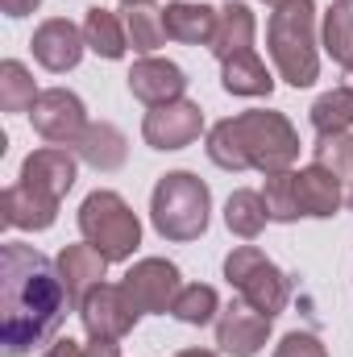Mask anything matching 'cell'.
Returning a JSON list of instances; mask_svg holds the SVG:
<instances>
[{
	"mask_svg": "<svg viewBox=\"0 0 353 357\" xmlns=\"http://www.w3.org/2000/svg\"><path fill=\"white\" fill-rule=\"evenodd\" d=\"M71 295L59 266L21 241L0 245V354L25 357L59 341Z\"/></svg>",
	"mask_w": 353,
	"mask_h": 357,
	"instance_id": "6da1fadb",
	"label": "cell"
},
{
	"mask_svg": "<svg viewBox=\"0 0 353 357\" xmlns=\"http://www.w3.org/2000/svg\"><path fill=\"white\" fill-rule=\"evenodd\" d=\"M208 162L220 171H262L278 175L291 171L299 158V133L295 125L274 108H250L237 116H225L208 129Z\"/></svg>",
	"mask_w": 353,
	"mask_h": 357,
	"instance_id": "7a4b0ae2",
	"label": "cell"
},
{
	"mask_svg": "<svg viewBox=\"0 0 353 357\" xmlns=\"http://www.w3.org/2000/svg\"><path fill=\"white\" fill-rule=\"evenodd\" d=\"M266 50L283 84L312 88L320 79V29L312 0H287L266 21Z\"/></svg>",
	"mask_w": 353,
	"mask_h": 357,
	"instance_id": "3957f363",
	"label": "cell"
},
{
	"mask_svg": "<svg viewBox=\"0 0 353 357\" xmlns=\"http://www.w3.org/2000/svg\"><path fill=\"white\" fill-rule=\"evenodd\" d=\"M212 191L191 171H167L150 191V225L163 241H195L208 233Z\"/></svg>",
	"mask_w": 353,
	"mask_h": 357,
	"instance_id": "277c9868",
	"label": "cell"
},
{
	"mask_svg": "<svg viewBox=\"0 0 353 357\" xmlns=\"http://www.w3.org/2000/svg\"><path fill=\"white\" fill-rule=\"evenodd\" d=\"M75 220H80L84 241L96 245L108 262H129L137 254V245H142V220H137V212L125 204V195H117L108 187L91 191L88 199L80 204Z\"/></svg>",
	"mask_w": 353,
	"mask_h": 357,
	"instance_id": "5b68a950",
	"label": "cell"
},
{
	"mask_svg": "<svg viewBox=\"0 0 353 357\" xmlns=\"http://www.w3.org/2000/svg\"><path fill=\"white\" fill-rule=\"evenodd\" d=\"M225 282L237 291V299H246L254 312H262L270 320L283 316L287 303H291V278L274 266L258 245L229 250V258H225Z\"/></svg>",
	"mask_w": 353,
	"mask_h": 357,
	"instance_id": "8992f818",
	"label": "cell"
},
{
	"mask_svg": "<svg viewBox=\"0 0 353 357\" xmlns=\"http://www.w3.org/2000/svg\"><path fill=\"white\" fill-rule=\"evenodd\" d=\"M121 287L142 316H167L175 307V295L183 291V274L167 258H142L125 270Z\"/></svg>",
	"mask_w": 353,
	"mask_h": 357,
	"instance_id": "52a82bcc",
	"label": "cell"
},
{
	"mask_svg": "<svg viewBox=\"0 0 353 357\" xmlns=\"http://www.w3.org/2000/svg\"><path fill=\"white\" fill-rule=\"evenodd\" d=\"M80 320H84V333L91 341H125L133 333V324L142 320V312L129 303L121 282H100L84 295Z\"/></svg>",
	"mask_w": 353,
	"mask_h": 357,
	"instance_id": "ba28073f",
	"label": "cell"
},
{
	"mask_svg": "<svg viewBox=\"0 0 353 357\" xmlns=\"http://www.w3.org/2000/svg\"><path fill=\"white\" fill-rule=\"evenodd\" d=\"M29 125L50 146H75L88 129V108L71 88H46L29 108Z\"/></svg>",
	"mask_w": 353,
	"mask_h": 357,
	"instance_id": "9c48e42d",
	"label": "cell"
},
{
	"mask_svg": "<svg viewBox=\"0 0 353 357\" xmlns=\"http://www.w3.org/2000/svg\"><path fill=\"white\" fill-rule=\"evenodd\" d=\"M204 133V108L195 100H175V104H163V108H150L146 121H142V137L150 150H187L191 142H200Z\"/></svg>",
	"mask_w": 353,
	"mask_h": 357,
	"instance_id": "30bf717a",
	"label": "cell"
},
{
	"mask_svg": "<svg viewBox=\"0 0 353 357\" xmlns=\"http://www.w3.org/2000/svg\"><path fill=\"white\" fill-rule=\"evenodd\" d=\"M29 50H33L38 67L54 71V75L75 71L80 59H84V50H88V42H84V25H75L71 17H46V21L33 29Z\"/></svg>",
	"mask_w": 353,
	"mask_h": 357,
	"instance_id": "8fae6325",
	"label": "cell"
},
{
	"mask_svg": "<svg viewBox=\"0 0 353 357\" xmlns=\"http://www.w3.org/2000/svg\"><path fill=\"white\" fill-rule=\"evenodd\" d=\"M270 324H274L270 316L254 312L246 299H237V303L220 307V316H216V345L229 357H258L270 341Z\"/></svg>",
	"mask_w": 353,
	"mask_h": 357,
	"instance_id": "7c38bea8",
	"label": "cell"
},
{
	"mask_svg": "<svg viewBox=\"0 0 353 357\" xmlns=\"http://www.w3.org/2000/svg\"><path fill=\"white\" fill-rule=\"evenodd\" d=\"M129 96L142 100L146 108H163V104H175L187 91V71L171 63V59H158V54H142L133 67H129Z\"/></svg>",
	"mask_w": 353,
	"mask_h": 357,
	"instance_id": "4fadbf2b",
	"label": "cell"
},
{
	"mask_svg": "<svg viewBox=\"0 0 353 357\" xmlns=\"http://www.w3.org/2000/svg\"><path fill=\"white\" fill-rule=\"evenodd\" d=\"M59 204L54 195L46 191H33L25 183H13L0 191V220L4 229H21V233H46L54 220H59Z\"/></svg>",
	"mask_w": 353,
	"mask_h": 357,
	"instance_id": "5bb4252c",
	"label": "cell"
},
{
	"mask_svg": "<svg viewBox=\"0 0 353 357\" xmlns=\"http://www.w3.org/2000/svg\"><path fill=\"white\" fill-rule=\"evenodd\" d=\"M75 178H80V167H75V154H71L67 146H42V150H33V154L21 162L17 183L63 199V195L75 187Z\"/></svg>",
	"mask_w": 353,
	"mask_h": 357,
	"instance_id": "9a60e30c",
	"label": "cell"
},
{
	"mask_svg": "<svg viewBox=\"0 0 353 357\" xmlns=\"http://www.w3.org/2000/svg\"><path fill=\"white\" fill-rule=\"evenodd\" d=\"M345 178L333 175L329 167H320V162H312V167H303V171H295V187H299V212L308 216V220H329V216H337L341 212V204H345V187H341Z\"/></svg>",
	"mask_w": 353,
	"mask_h": 357,
	"instance_id": "2e32d148",
	"label": "cell"
},
{
	"mask_svg": "<svg viewBox=\"0 0 353 357\" xmlns=\"http://www.w3.org/2000/svg\"><path fill=\"white\" fill-rule=\"evenodd\" d=\"M71 150L80 154V162H88L91 171L112 175V171H121L125 158H129V137H125L112 121H88L84 137H80Z\"/></svg>",
	"mask_w": 353,
	"mask_h": 357,
	"instance_id": "e0dca14e",
	"label": "cell"
},
{
	"mask_svg": "<svg viewBox=\"0 0 353 357\" xmlns=\"http://www.w3.org/2000/svg\"><path fill=\"white\" fill-rule=\"evenodd\" d=\"M216 17H220V8L200 4V0H171V4L163 8L167 38L179 42V46H212Z\"/></svg>",
	"mask_w": 353,
	"mask_h": 357,
	"instance_id": "ac0fdd59",
	"label": "cell"
},
{
	"mask_svg": "<svg viewBox=\"0 0 353 357\" xmlns=\"http://www.w3.org/2000/svg\"><path fill=\"white\" fill-rule=\"evenodd\" d=\"M54 266H59V278H63V287H67L71 303L80 307V303H84V295H88L91 287H100V282H104L108 258H104L96 245L80 241V245H63V254L54 258Z\"/></svg>",
	"mask_w": 353,
	"mask_h": 357,
	"instance_id": "d6986e66",
	"label": "cell"
},
{
	"mask_svg": "<svg viewBox=\"0 0 353 357\" xmlns=\"http://www.w3.org/2000/svg\"><path fill=\"white\" fill-rule=\"evenodd\" d=\"M254 38H258V17L246 0H225L220 17H216V33H212V54L220 63H229L233 54H246L254 50Z\"/></svg>",
	"mask_w": 353,
	"mask_h": 357,
	"instance_id": "ffe728a7",
	"label": "cell"
},
{
	"mask_svg": "<svg viewBox=\"0 0 353 357\" xmlns=\"http://www.w3.org/2000/svg\"><path fill=\"white\" fill-rule=\"evenodd\" d=\"M84 42H88L91 54H100V59H108V63H117V59L129 54V29H125V21H121L112 8H104V4L88 8V17H84Z\"/></svg>",
	"mask_w": 353,
	"mask_h": 357,
	"instance_id": "44dd1931",
	"label": "cell"
},
{
	"mask_svg": "<svg viewBox=\"0 0 353 357\" xmlns=\"http://www.w3.org/2000/svg\"><path fill=\"white\" fill-rule=\"evenodd\" d=\"M220 88L229 96H270L274 91V75L258 59V50H246V54H233L229 63H220Z\"/></svg>",
	"mask_w": 353,
	"mask_h": 357,
	"instance_id": "7402d4cb",
	"label": "cell"
},
{
	"mask_svg": "<svg viewBox=\"0 0 353 357\" xmlns=\"http://www.w3.org/2000/svg\"><path fill=\"white\" fill-rule=\"evenodd\" d=\"M266 220H270V212H266L262 191L237 187V191L225 199V225H229V233H233V237H241V241H254V237H262Z\"/></svg>",
	"mask_w": 353,
	"mask_h": 357,
	"instance_id": "603a6c76",
	"label": "cell"
},
{
	"mask_svg": "<svg viewBox=\"0 0 353 357\" xmlns=\"http://www.w3.org/2000/svg\"><path fill=\"white\" fill-rule=\"evenodd\" d=\"M320 50L337 63L353 71V8L350 4H329V13H320Z\"/></svg>",
	"mask_w": 353,
	"mask_h": 357,
	"instance_id": "cb8c5ba5",
	"label": "cell"
},
{
	"mask_svg": "<svg viewBox=\"0 0 353 357\" xmlns=\"http://www.w3.org/2000/svg\"><path fill=\"white\" fill-rule=\"evenodd\" d=\"M125 29H129V50H137V54H154L158 46L171 42L158 4H129L125 8Z\"/></svg>",
	"mask_w": 353,
	"mask_h": 357,
	"instance_id": "d4e9b609",
	"label": "cell"
},
{
	"mask_svg": "<svg viewBox=\"0 0 353 357\" xmlns=\"http://www.w3.org/2000/svg\"><path fill=\"white\" fill-rule=\"evenodd\" d=\"M38 84H33V71L21 63V59H4L0 63V108L4 112H29L38 104Z\"/></svg>",
	"mask_w": 353,
	"mask_h": 357,
	"instance_id": "484cf974",
	"label": "cell"
},
{
	"mask_svg": "<svg viewBox=\"0 0 353 357\" xmlns=\"http://www.w3.org/2000/svg\"><path fill=\"white\" fill-rule=\"evenodd\" d=\"M308 116H312L316 133H350L353 129V84L316 96V104L308 108Z\"/></svg>",
	"mask_w": 353,
	"mask_h": 357,
	"instance_id": "4316f807",
	"label": "cell"
},
{
	"mask_svg": "<svg viewBox=\"0 0 353 357\" xmlns=\"http://www.w3.org/2000/svg\"><path fill=\"white\" fill-rule=\"evenodd\" d=\"M171 316H175L179 324H191V328L212 324V320L220 316V295H216V287H208V282H187L175 295Z\"/></svg>",
	"mask_w": 353,
	"mask_h": 357,
	"instance_id": "83f0119b",
	"label": "cell"
},
{
	"mask_svg": "<svg viewBox=\"0 0 353 357\" xmlns=\"http://www.w3.org/2000/svg\"><path fill=\"white\" fill-rule=\"evenodd\" d=\"M262 199L266 212L274 225H295L303 212H299V187H295V171H278V175H266L262 183Z\"/></svg>",
	"mask_w": 353,
	"mask_h": 357,
	"instance_id": "f1b7e54d",
	"label": "cell"
},
{
	"mask_svg": "<svg viewBox=\"0 0 353 357\" xmlns=\"http://www.w3.org/2000/svg\"><path fill=\"white\" fill-rule=\"evenodd\" d=\"M312 162L329 167L333 175L350 178L353 175V133H316Z\"/></svg>",
	"mask_w": 353,
	"mask_h": 357,
	"instance_id": "f546056e",
	"label": "cell"
},
{
	"mask_svg": "<svg viewBox=\"0 0 353 357\" xmlns=\"http://www.w3.org/2000/svg\"><path fill=\"white\" fill-rule=\"evenodd\" d=\"M274 357H329V349H324V341L316 337V333H287L278 345H274Z\"/></svg>",
	"mask_w": 353,
	"mask_h": 357,
	"instance_id": "4dcf8cb0",
	"label": "cell"
},
{
	"mask_svg": "<svg viewBox=\"0 0 353 357\" xmlns=\"http://www.w3.org/2000/svg\"><path fill=\"white\" fill-rule=\"evenodd\" d=\"M42 357H84V345L80 341H71V337H59V341H50Z\"/></svg>",
	"mask_w": 353,
	"mask_h": 357,
	"instance_id": "1f68e13d",
	"label": "cell"
},
{
	"mask_svg": "<svg viewBox=\"0 0 353 357\" xmlns=\"http://www.w3.org/2000/svg\"><path fill=\"white\" fill-rule=\"evenodd\" d=\"M38 4H42V0H0V13L13 17V21H21V17L38 13Z\"/></svg>",
	"mask_w": 353,
	"mask_h": 357,
	"instance_id": "d6a6232c",
	"label": "cell"
},
{
	"mask_svg": "<svg viewBox=\"0 0 353 357\" xmlns=\"http://www.w3.org/2000/svg\"><path fill=\"white\" fill-rule=\"evenodd\" d=\"M84 357H121V349H117V341H91V345H84Z\"/></svg>",
	"mask_w": 353,
	"mask_h": 357,
	"instance_id": "836d02e7",
	"label": "cell"
},
{
	"mask_svg": "<svg viewBox=\"0 0 353 357\" xmlns=\"http://www.w3.org/2000/svg\"><path fill=\"white\" fill-rule=\"evenodd\" d=\"M175 357H220V354H212V349H179Z\"/></svg>",
	"mask_w": 353,
	"mask_h": 357,
	"instance_id": "e575fe53",
	"label": "cell"
},
{
	"mask_svg": "<svg viewBox=\"0 0 353 357\" xmlns=\"http://www.w3.org/2000/svg\"><path fill=\"white\" fill-rule=\"evenodd\" d=\"M121 4H125V8H129V4H154V0H121Z\"/></svg>",
	"mask_w": 353,
	"mask_h": 357,
	"instance_id": "d590c367",
	"label": "cell"
},
{
	"mask_svg": "<svg viewBox=\"0 0 353 357\" xmlns=\"http://www.w3.org/2000/svg\"><path fill=\"white\" fill-rule=\"evenodd\" d=\"M345 204H350V208H353V187H350V191H345Z\"/></svg>",
	"mask_w": 353,
	"mask_h": 357,
	"instance_id": "8d00e7d4",
	"label": "cell"
},
{
	"mask_svg": "<svg viewBox=\"0 0 353 357\" xmlns=\"http://www.w3.org/2000/svg\"><path fill=\"white\" fill-rule=\"evenodd\" d=\"M266 4H270V8H278V4H287V0H266Z\"/></svg>",
	"mask_w": 353,
	"mask_h": 357,
	"instance_id": "74e56055",
	"label": "cell"
},
{
	"mask_svg": "<svg viewBox=\"0 0 353 357\" xmlns=\"http://www.w3.org/2000/svg\"><path fill=\"white\" fill-rule=\"evenodd\" d=\"M337 4H350V8H353V0H337Z\"/></svg>",
	"mask_w": 353,
	"mask_h": 357,
	"instance_id": "f35d334b",
	"label": "cell"
},
{
	"mask_svg": "<svg viewBox=\"0 0 353 357\" xmlns=\"http://www.w3.org/2000/svg\"><path fill=\"white\" fill-rule=\"evenodd\" d=\"M350 79H353V71H350Z\"/></svg>",
	"mask_w": 353,
	"mask_h": 357,
	"instance_id": "ab89813d",
	"label": "cell"
}]
</instances>
